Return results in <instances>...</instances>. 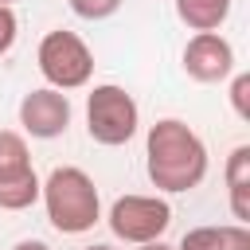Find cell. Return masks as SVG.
<instances>
[{"mask_svg": "<svg viewBox=\"0 0 250 250\" xmlns=\"http://www.w3.org/2000/svg\"><path fill=\"white\" fill-rule=\"evenodd\" d=\"M12 4H16V0H0V8H12Z\"/></svg>", "mask_w": 250, "mask_h": 250, "instance_id": "cell-19", "label": "cell"}, {"mask_svg": "<svg viewBox=\"0 0 250 250\" xmlns=\"http://www.w3.org/2000/svg\"><path fill=\"white\" fill-rule=\"evenodd\" d=\"M78 20H109L125 0H66Z\"/></svg>", "mask_w": 250, "mask_h": 250, "instance_id": "cell-14", "label": "cell"}, {"mask_svg": "<svg viewBox=\"0 0 250 250\" xmlns=\"http://www.w3.org/2000/svg\"><path fill=\"white\" fill-rule=\"evenodd\" d=\"M12 250H51V246H47L43 238H23V242H16Z\"/></svg>", "mask_w": 250, "mask_h": 250, "instance_id": "cell-16", "label": "cell"}, {"mask_svg": "<svg viewBox=\"0 0 250 250\" xmlns=\"http://www.w3.org/2000/svg\"><path fill=\"white\" fill-rule=\"evenodd\" d=\"M82 250H117V246H109V242H94V246H82Z\"/></svg>", "mask_w": 250, "mask_h": 250, "instance_id": "cell-18", "label": "cell"}, {"mask_svg": "<svg viewBox=\"0 0 250 250\" xmlns=\"http://www.w3.org/2000/svg\"><path fill=\"white\" fill-rule=\"evenodd\" d=\"M180 59H184V74L191 82H203V86L227 82L234 74V47L219 31H195L184 43V55Z\"/></svg>", "mask_w": 250, "mask_h": 250, "instance_id": "cell-6", "label": "cell"}, {"mask_svg": "<svg viewBox=\"0 0 250 250\" xmlns=\"http://www.w3.org/2000/svg\"><path fill=\"white\" fill-rule=\"evenodd\" d=\"M137 250H176V246H168V242H145V246H137Z\"/></svg>", "mask_w": 250, "mask_h": 250, "instance_id": "cell-17", "label": "cell"}, {"mask_svg": "<svg viewBox=\"0 0 250 250\" xmlns=\"http://www.w3.org/2000/svg\"><path fill=\"white\" fill-rule=\"evenodd\" d=\"M176 16L191 31H219L230 16V0H176Z\"/></svg>", "mask_w": 250, "mask_h": 250, "instance_id": "cell-10", "label": "cell"}, {"mask_svg": "<svg viewBox=\"0 0 250 250\" xmlns=\"http://www.w3.org/2000/svg\"><path fill=\"white\" fill-rule=\"evenodd\" d=\"M39 199L47 207V223L59 234H86L98 219H102V195L98 184L74 168V164H59L51 168V176L39 188Z\"/></svg>", "mask_w": 250, "mask_h": 250, "instance_id": "cell-2", "label": "cell"}, {"mask_svg": "<svg viewBox=\"0 0 250 250\" xmlns=\"http://www.w3.org/2000/svg\"><path fill=\"white\" fill-rule=\"evenodd\" d=\"M176 250H250V227H242V223L191 227V230H184Z\"/></svg>", "mask_w": 250, "mask_h": 250, "instance_id": "cell-8", "label": "cell"}, {"mask_svg": "<svg viewBox=\"0 0 250 250\" xmlns=\"http://www.w3.org/2000/svg\"><path fill=\"white\" fill-rule=\"evenodd\" d=\"M39 176L35 168H20V172H0V211H27L39 199Z\"/></svg>", "mask_w": 250, "mask_h": 250, "instance_id": "cell-9", "label": "cell"}, {"mask_svg": "<svg viewBox=\"0 0 250 250\" xmlns=\"http://www.w3.org/2000/svg\"><path fill=\"white\" fill-rule=\"evenodd\" d=\"M105 223H109L113 238L145 246V242L164 238V230L172 227V207L164 195H121V199H113Z\"/></svg>", "mask_w": 250, "mask_h": 250, "instance_id": "cell-5", "label": "cell"}, {"mask_svg": "<svg viewBox=\"0 0 250 250\" xmlns=\"http://www.w3.org/2000/svg\"><path fill=\"white\" fill-rule=\"evenodd\" d=\"M145 172H148V184L164 195L199 188L207 176L203 137L180 117H160L156 125H148V137H145Z\"/></svg>", "mask_w": 250, "mask_h": 250, "instance_id": "cell-1", "label": "cell"}, {"mask_svg": "<svg viewBox=\"0 0 250 250\" xmlns=\"http://www.w3.org/2000/svg\"><path fill=\"white\" fill-rule=\"evenodd\" d=\"M141 129V109L133 102V94L117 82H102L90 90L86 98V133L94 145L105 148H121L137 137Z\"/></svg>", "mask_w": 250, "mask_h": 250, "instance_id": "cell-3", "label": "cell"}, {"mask_svg": "<svg viewBox=\"0 0 250 250\" xmlns=\"http://www.w3.org/2000/svg\"><path fill=\"white\" fill-rule=\"evenodd\" d=\"M20 168H31L27 141L12 129H0V172H20Z\"/></svg>", "mask_w": 250, "mask_h": 250, "instance_id": "cell-11", "label": "cell"}, {"mask_svg": "<svg viewBox=\"0 0 250 250\" xmlns=\"http://www.w3.org/2000/svg\"><path fill=\"white\" fill-rule=\"evenodd\" d=\"M230 109L238 121H250V74L246 70L230 74Z\"/></svg>", "mask_w": 250, "mask_h": 250, "instance_id": "cell-13", "label": "cell"}, {"mask_svg": "<svg viewBox=\"0 0 250 250\" xmlns=\"http://www.w3.org/2000/svg\"><path fill=\"white\" fill-rule=\"evenodd\" d=\"M223 180H227V191H234V188H250V145L230 148L227 168H223Z\"/></svg>", "mask_w": 250, "mask_h": 250, "instance_id": "cell-12", "label": "cell"}, {"mask_svg": "<svg viewBox=\"0 0 250 250\" xmlns=\"http://www.w3.org/2000/svg\"><path fill=\"white\" fill-rule=\"evenodd\" d=\"M70 98L62 90H51V86H39V90H27L20 98V125L27 137L35 141H55L66 133L70 125Z\"/></svg>", "mask_w": 250, "mask_h": 250, "instance_id": "cell-7", "label": "cell"}, {"mask_svg": "<svg viewBox=\"0 0 250 250\" xmlns=\"http://www.w3.org/2000/svg\"><path fill=\"white\" fill-rule=\"evenodd\" d=\"M35 62H39V74L47 78V86L62 90V94L82 90L94 78V51L86 47V39L78 31H66V27H55L39 39Z\"/></svg>", "mask_w": 250, "mask_h": 250, "instance_id": "cell-4", "label": "cell"}, {"mask_svg": "<svg viewBox=\"0 0 250 250\" xmlns=\"http://www.w3.org/2000/svg\"><path fill=\"white\" fill-rule=\"evenodd\" d=\"M16 31H20V20H16V12H12V8H0V55H8V51H12V43H16Z\"/></svg>", "mask_w": 250, "mask_h": 250, "instance_id": "cell-15", "label": "cell"}]
</instances>
